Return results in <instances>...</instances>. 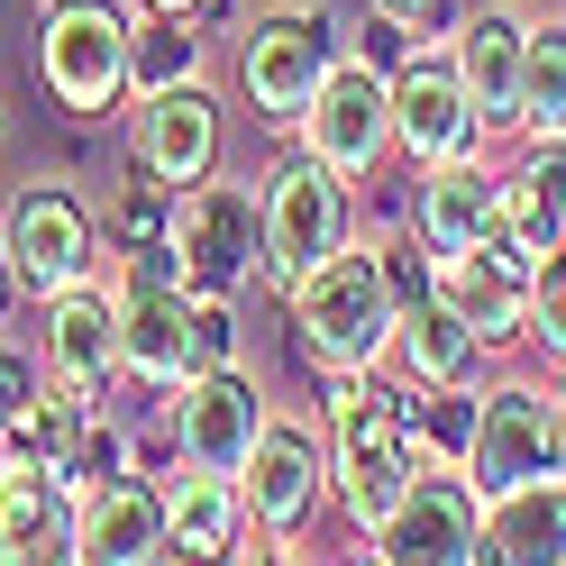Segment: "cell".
<instances>
[{"instance_id": "obj_11", "label": "cell", "mask_w": 566, "mask_h": 566, "mask_svg": "<svg viewBox=\"0 0 566 566\" xmlns=\"http://www.w3.org/2000/svg\"><path fill=\"white\" fill-rule=\"evenodd\" d=\"M293 137H302L321 165H338L347 184H366V174L394 156V74H384L375 55L347 46V55L329 64V83L311 92V111L293 119Z\"/></svg>"}, {"instance_id": "obj_8", "label": "cell", "mask_w": 566, "mask_h": 566, "mask_svg": "<svg viewBox=\"0 0 566 566\" xmlns=\"http://www.w3.org/2000/svg\"><path fill=\"white\" fill-rule=\"evenodd\" d=\"M0 247H10L28 302H55V293L101 274V210L64 174H38V184H19L0 201Z\"/></svg>"}, {"instance_id": "obj_25", "label": "cell", "mask_w": 566, "mask_h": 566, "mask_svg": "<svg viewBox=\"0 0 566 566\" xmlns=\"http://www.w3.org/2000/svg\"><path fill=\"white\" fill-rule=\"evenodd\" d=\"M384 366H394L402 384H484L493 347L430 293V302H411L402 321H394V357H384Z\"/></svg>"}, {"instance_id": "obj_7", "label": "cell", "mask_w": 566, "mask_h": 566, "mask_svg": "<svg viewBox=\"0 0 566 566\" xmlns=\"http://www.w3.org/2000/svg\"><path fill=\"white\" fill-rule=\"evenodd\" d=\"M128 0H46L38 19V83L64 119H111L128 101Z\"/></svg>"}, {"instance_id": "obj_31", "label": "cell", "mask_w": 566, "mask_h": 566, "mask_svg": "<svg viewBox=\"0 0 566 566\" xmlns=\"http://www.w3.org/2000/svg\"><path fill=\"white\" fill-rule=\"evenodd\" d=\"M366 10H384V19L420 28V38H439V28H457V19H448V0H366Z\"/></svg>"}, {"instance_id": "obj_20", "label": "cell", "mask_w": 566, "mask_h": 566, "mask_svg": "<svg viewBox=\"0 0 566 566\" xmlns=\"http://www.w3.org/2000/svg\"><path fill=\"white\" fill-rule=\"evenodd\" d=\"M0 557H74V493L38 448H0Z\"/></svg>"}, {"instance_id": "obj_30", "label": "cell", "mask_w": 566, "mask_h": 566, "mask_svg": "<svg viewBox=\"0 0 566 566\" xmlns=\"http://www.w3.org/2000/svg\"><path fill=\"white\" fill-rule=\"evenodd\" d=\"M46 394V347H28V338H0V439L19 430L28 411H38Z\"/></svg>"}, {"instance_id": "obj_19", "label": "cell", "mask_w": 566, "mask_h": 566, "mask_svg": "<svg viewBox=\"0 0 566 566\" xmlns=\"http://www.w3.org/2000/svg\"><path fill=\"white\" fill-rule=\"evenodd\" d=\"M156 557H165V484L128 467L74 493V566H156Z\"/></svg>"}, {"instance_id": "obj_13", "label": "cell", "mask_w": 566, "mask_h": 566, "mask_svg": "<svg viewBox=\"0 0 566 566\" xmlns=\"http://www.w3.org/2000/svg\"><path fill=\"white\" fill-rule=\"evenodd\" d=\"M484 147V119L467 101V74H457L448 38H420L394 64V156L402 165H439V156H467Z\"/></svg>"}, {"instance_id": "obj_2", "label": "cell", "mask_w": 566, "mask_h": 566, "mask_svg": "<svg viewBox=\"0 0 566 566\" xmlns=\"http://www.w3.org/2000/svg\"><path fill=\"white\" fill-rule=\"evenodd\" d=\"M283 311H293V338H302V357L321 375L329 366H384V357H394L402 302H394V274H384V247L375 238L329 247V256L283 293Z\"/></svg>"}, {"instance_id": "obj_32", "label": "cell", "mask_w": 566, "mask_h": 566, "mask_svg": "<svg viewBox=\"0 0 566 566\" xmlns=\"http://www.w3.org/2000/svg\"><path fill=\"white\" fill-rule=\"evenodd\" d=\"M19 302H28V283H19V265H10V247H0V329L19 321Z\"/></svg>"}, {"instance_id": "obj_9", "label": "cell", "mask_w": 566, "mask_h": 566, "mask_svg": "<svg viewBox=\"0 0 566 566\" xmlns=\"http://www.w3.org/2000/svg\"><path fill=\"white\" fill-rule=\"evenodd\" d=\"M265 420H274V402H265L256 366H247V357H220V366H201L192 384H174V394H165V448H174V467L247 475Z\"/></svg>"}, {"instance_id": "obj_14", "label": "cell", "mask_w": 566, "mask_h": 566, "mask_svg": "<svg viewBox=\"0 0 566 566\" xmlns=\"http://www.w3.org/2000/svg\"><path fill=\"white\" fill-rule=\"evenodd\" d=\"M238 493H247V530H265V539L293 548L302 530L321 521V503H329L321 420H265V439H256V457H247Z\"/></svg>"}, {"instance_id": "obj_4", "label": "cell", "mask_w": 566, "mask_h": 566, "mask_svg": "<svg viewBox=\"0 0 566 566\" xmlns=\"http://www.w3.org/2000/svg\"><path fill=\"white\" fill-rule=\"evenodd\" d=\"M338 55L347 46H338V10L329 0H274V10H256L238 28V101L265 128L293 137V119L311 111V92L329 83Z\"/></svg>"}, {"instance_id": "obj_22", "label": "cell", "mask_w": 566, "mask_h": 566, "mask_svg": "<svg viewBox=\"0 0 566 566\" xmlns=\"http://www.w3.org/2000/svg\"><path fill=\"white\" fill-rule=\"evenodd\" d=\"M484 566H566V467L484 493Z\"/></svg>"}, {"instance_id": "obj_15", "label": "cell", "mask_w": 566, "mask_h": 566, "mask_svg": "<svg viewBox=\"0 0 566 566\" xmlns=\"http://www.w3.org/2000/svg\"><path fill=\"white\" fill-rule=\"evenodd\" d=\"M128 165L147 174V184H165V192H184V184H201V174L220 165V101H210V74L128 101Z\"/></svg>"}, {"instance_id": "obj_21", "label": "cell", "mask_w": 566, "mask_h": 566, "mask_svg": "<svg viewBox=\"0 0 566 566\" xmlns=\"http://www.w3.org/2000/svg\"><path fill=\"white\" fill-rule=\"evenodd\" d=\"M38 311H46V329H38L46 375L111 394V384H119V293L92 274V283H74V293H55V302H38Z\"/></svg>"}, {"instance_id": "obj_6", "label": "cell", "mask_w": 566, "mask_h": 566, "mask_svg": "<svg viewBox=\"0 0 566 566\" xmlns=\"http://www.w3.org/2000/svg\"><path fill=\"white\" fill-rule=\"evenodd\" d=\"M256 192H265V274H256L265 293H293L329 247L357 238V184L338 165H321L302 137L256 174Z\"/></svg>"}, {"instance_id": "obj_10", "label": "cell", "mask_w": 566, "mask_h": 566, "mask_svg": "<svg viewBox=\"0 0 566 566\" xmlns=\"http://www.w3.org/2000/svg\"><path fill=\"white\" fill-rule=\"evenodd\" d=\"M375 566H475L484 557V493L467 467H420L411 493L366 530Z\"/></svg>"}, {"instance_id": "obj_24", "label": "cell", "mask_w": 566, "mask_h": 566, "mask_svg": "<svg viewBox=\"0 0 566 566\" xmlns=\"http://www.w3.org/2000/svg\"><path fill=\"white\" fill-rule=\"evenodd\" d=\"M247 539V493L238 475L174 467L165 475V557H229Z\"/></svg>"}, {"instance_id": "obj_29", "label": "cell", "mask_w": 566, "mask_h": 566, "mask_svg": "<svg viewBox=\"0 0 566 566\" xmlns=\"http://www.w3.org/2000/svg\"><path fill=\"white\" fill-rule=\"evenodd\" d=\"M530 347L548 357V375L566 366V256H539L530 274Z\"/></svg>"}, {"instance_id": "obj_3", "label": "cell", "mask_w": 566, "mask_h": 566, "mask_svg": "<svg viewBox=\"0 0 566 566\" xmlns=\"http://www.w3.org/2000/svg\"><path fill=\"white\" fill-rule=\"evenodd\" d=\"M220 357H238V302L229 293H192V283H137V293H119V375L147 384L156 402Z\"/></svg>"}, {"instance_id": "obj_12", "label": "cell", "mask_w": 566, "mask_h": 566, "mask_svg": "<svg viewBox=\"0 0 566 566\" xmlns=\"http://www.w3.org/2000/svg\"><path fill=\"white\" fill-rule=\"evenodd\" d=\"M557 467V384L539 375H484L475 394V439H467V475L475 493H503L521 475H548Z\"/></svg>"}, {"instance_id": "obj_1", "label": "cell", "mask_w": 566, "mask_h": 566, "mask_svg": "<svg viewBox=\"0 0 566 566\" xmlns=\"http://www.w3.org/2000/svg\"><path fill=\"white\" fill-rule=\"evenodd\" d=\"M321 457H329V503L366 539L420 475V448L402 420V375L384 384V366H329L321 375Z\"/></svg>"}, {"instance_id": "obj_28", "label": "cell", "mask_w": 566, "mask_h": 566, "mask_svg": "<svg viewBox=\"0 0 566 566\" xmlns=\"http://www.w3.org/2000/svg\"><path fill=\"white\" fill-rule=\"evenodd\" d=\"M521 137H566V10H530V64H521Z\"/></svg>"}, {"instance_id": "obj_18", "label": "cell", "mask_w": 566, "mask_h": 566, "mask_svg": "<svg viewBox=\"0 0 566 566\" xmlns=\"http://www.w3.org/2000/svg\"><path fill=\"white\" fill-rule=\"evenodd\" d=\"M411 210L402 220L420 229V247L430 256H457V247H484L493 229H503V165H493L484 147L467 156H439V165H411Z\"/></svg>"}, {"instance_id": "obj_33", "label": "cell", "mask_w": 566, "mask_h": 566, "mask_svg": "<svg viewBox=\"0 0 566 566\" xmlns=\"http://www.w3.org/2000/svg\"><path fill=\"white\" fill-rule=\"evenodd\" d=\"M137 10H174V19H201V28H210V10H220V0H137Z\"/></svg>"}, {"instance_id": "obj_5", "label": "cell", "mask_w": 566, "mask_h": 566, "mask_svg": "<svg viewBox=\"0 0 566 566\" xmlns=\"http://www.w3.org/2000/svg\"><path fill=\"white\" fill-rule=\"evenodd\" d=\"M165 247H174V265H184L192 293H247V283L265 274V192H256V174H220L210 165L201 184L174 192L165 210Z\"/></svg>"}, {"instance_id": "obj_23", "label": "cell", "mask_w": 566, "mask_h": 566, "mask_svg": "<svg viewBox=\"0 0 566 566\" xmlns=\"http://www.w3.org/2000/svg\"><path fill=\"white\" fill-rule=\"evenodd\" d=\"M503 238L521 256L566 247V137H521V156L503 165Z\"/></svg>"}, {"instance_id": "obj_26", "label": "cell", "mask_w": 566, "mask_h": 566, "mask_svg": "<svg viewBox=\"0 0 566 566\" xmlns=\"http://www.w3.org/2000/svg\"><path fill=\"white\" fill-rule=\"evenodd\" d=\"M137 10V0H128ZM210 74V38L201 19H174V10H137L128 19V101L137 92H165V83H201Z\"/></svg>"}, {"instance_id": "obj_34", "label": "cell", "mask_w": 566, "mask_h": 566, "mask_svg": "<svg viewBox=\"0 0 566 566\" xmlns=\"http://www.w3.org/2000/svg\"><path fill=\"white\" fill-rule=\"evenodd\" d=\"M548 384H557V467H566V366H557Z\"/></svg>"}, {"instance_id": "obj_27", "label": "cell", "mask_w": 566, "mask_h": 566, "mask_svg": "<svg viewBox=\"0 0 566 566\" xmlns=\"http://www.w3.org/2000/svg\"><path fill=\"white\" fill-rule=\"evenodd\" d=\"M475 394H484V384H402V420H411L420 467H467V439H475Z\"/></svg>"}, {"instance_id": "obj_17", "label": "cell", "mask_w": 566, "mask_h": 566, "mask_svg": "<svg viewBox=\"0 0 566 566\" xmlns=\"http://www.w3.org/2000/svg\"><path fill=\"white\" fill-rule=\"evenodd\" d=\"M448 55L467 74V101L484 137H521V64H530V10L521 0H484L448 28Z\"/></svg>"}, {"instance_id": "obj_16", "label": "cell", "mask_w": 566, "mask_h": 566, "mask_svg": "<svg viewBox=\"0 0 566 566\" xmlns=\"http://www.w3.org/2000/svg\"><path fill=\"white\" fill-rule=\"evenodd\" d=\"M530 274H539V256H521V247L493 229L484 247H457V256H439L430 293H439L484 347H512V338H530Z\"/></svg>"}]
</instances>
